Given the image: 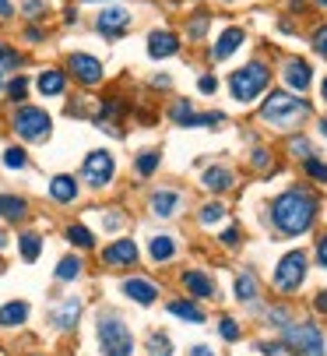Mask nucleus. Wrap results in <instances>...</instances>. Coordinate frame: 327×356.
<instances>
[{
	"label": "nucleus",
	"mask_w": 327,
	"mask_h": 356,
	"mask_svg": "<svg viewBox=\"0 0 327 356\" xmlns=\"http://www.w3.org/2000/svg\"><path fill=\"white\" fill-rule=\"evenodd\" d=\"M320 216V197L310 187H285L271 197V226L282 236H303Z\"/></svg>",
	"instance_id": "nucleus-1"
},
{
	"label": "nucleus",
	"mask_w": 327,
	"mask_h": 356,
	"mask_svg": "<svg viewBox=\"0 0 327 356\" xmlns=\"http://www.w3.org/2000/svg\"><path fill=\"white\" fill-rule=\"evenodd\" d=\"M310 113H313V106L306 99L296 92H285V88H275L260 103V124L275 127V131H296L299 124L310 120Z\"/></svg>",
	"instance_id": "nucleus-2"
},
{
	"label": "nucleus",
	"mask_w": 327,
	"mask_h": 356,
	"mask_svg": "<svg viewBox=\"0 0 327 356\" xmlns=\"http://www.w3.org/2000/svg\"><path fill=\"white\" fill-rule=\"evenodd\" d=\"M267 85H271V67H267L260 57L250 60V64H243V67H236V71L229 74V95L236 99L240 106L257 103V99L267 92Z\"/></svg>",
	"instance_id": "nucleus-3"
},
{
	"label": "nucleus",
	"mask_w": 327,
	"mask_h": 356,
	"mask_svg": "<svg viewBox=\"0 0 327 356\" xmlns=\"http://www.w3.org/2000/svg\"><path fill=\"white\" fill-rule=\"evenodd\" d=\"M8 124H11L15 138L25 141V145H39V141H46V138L53 134V117H49L42 106H35V103L15 106L11 117H8Z\"/></svg>",
	"instance_id": "nucleus-4"
},
{
	"label": "nucleus",
	"mask_w": 327,
	"mask_h": 356,
	"mask_svg": "<svg viewBox=\"0 0 327 356\" xmlns=\"http://www.w3.org/2000/svg\"><path fill=\"white\" fill-rule=\"evenodd\" d=\"M95 335H99L102 356H134V335H131V328H127L124 318H117V314H99Z\"/></svg>",
	"instance_id": "nucleus-5"
},
{
	"label": "nucleus",
	"mask_w": 327,
	"mask_h": 356,
	"mask_svg": "<svg viewBox=\"0 0 327 356\" xmlns=\"http://www.w3.org/2000/svg\"><path fill=\"white\" fill-rule=\"evenodd\" d=\"M78 180H85V187H92V191L113 187V180H117V156L109 148H92L85 156V163H81V177Z\"/></svg>",
	"instance_id": "nucleus-6"
},
{
	"label": "nucleus",
	"mask_w": 327,
	"mask_h": 356,
	"mask_svg": "<svg viewBox=\"0 0 327 356\" xmlns=\"http://www.w3.org/2000/svg\"><path fill=\"white\" fill-rule=\"evenodd\" d=\"M285 346H289L296 356H327V349H324V332H320V325H313V321L285 325Z\"/></svg>",
	"instance_id": "nucleus-7"
},
{
	"label": "nucleus",
	"mask_w": 327,
	"mask_h": 356,
	"mask_svg": "<svg viewBox=\"0 0 327 356\" xmlns=\"http://www.w3.org/2000/svg\"><path fill=\"white\" fill-rule=\"evenodd\" d=\"M64 71H67V78L78 81L81 88H99V85L106 81V67H102V60L92 57V54H85V49H74V54H67Z\"/></svg>",
	"instance_id": "nucleus-8"
},
{
	"label": "nucleus",
	"mask_w": 327,
	"mask_h": 356,
	"mask_svg": "<svg viewBox=\"0 0 327 356\" xmlns=\"http://www.w3.org/2000/svg\"><path fill=\"white\" fill-rule=\"evenodd\" d=\"M95 32L102 35V39H109V42H117V39H124L127 32H131V25H134V11L127 8V4H106L102 11H95Z\"/></svg>",
	"instance_id": "nucleus-9"
},
{
	"label": "nucleus",
	"mask_w": 327,
	"mask_h": 356,
	"mask_svg": "<svg viewBox=\"0 0 327 356\" xmlns=\"http://www.w3.org/2000/svg\"><path fill=\"white\" fill-rule=\"evenodd\" d=\"M306 272H310L306 250H289L285 258L278 261V268H275V289L278 293H296L306 282Z\"/></svg>",
	"instance_id": "nucleus-10"
},
{
	"label": "nucleus",
	"mask_w": 327,
	"mask_h": 356,
	"mask_svg": "<svg viewBox=\"0 0 327 356\" xmlns=\"http://www.w3.org/2000/svg\"><path fill=\"white\" fill-rule=\"evenodd\" d=\"M169 120L176 127H218L226 120V113H197L190 99H173L169 103Z\"/></svg>",
	"instance_id": "nucleus-11"
},
{
	"label": "nucleus",
	"mask_w": 327,
	"mask_h": 356,
	"mask_svg": "<svg viewBox=\"0 0 327 356\" xmlns=\"http://www.w3.org/2000/svg\"><path fill=\"white\" fill-rule=\"evenodd\" d=\"M141 261V250L131 236H117L113 243L102 247V265L113 268V272H124V268H134Z\"/></svg>",
	"instance_id": "nucleus-12"
},
{
	"label": "nucleus",
	"mask_w": 327,
	"mask_h": 356,
	"mask_svg": "<svg viewBox=\"0 0 327 356\" xmlns=\"http://www.w3.org/2000/svg\"><path fill=\"white\" fill-rule=\"evenodd\" d=\"M183 205H187V194L180 187H155L148 194V212L155 219H176Z\"/></svg>",
	"instance_id": "nucleus-13"
},
{
	"label": "nucleus",
	"mask_w": 327,
	"mask_h": 356,
	"mask_svg": "<svg viewBox=\"0 0 327 356\" xmlns=\"http://www.w3.org/2000/svg\"><path fill=\"white\" fill-rule=\"evenodd\" d=\"M180 46H183V39H180L173 29H151V32H148V42H144V49H148L151 60H169V57H176Z\"/></svg>",
	"instance_id": "nucleus-14"
},
{
	"label": "nucleus",
	"mask_w": 327,
	"mask_h": 356,
	"mask_svg": "<svg viewBox=\"0 0 327 356\" xmlns=\"http://www.w3.org/2000/svg\"><path fill=\"white\" fill-rule=\"evenodd\" d=\"M46 194H49L53 205H74V201L81 197V180L74 173H57V177H49Z\"/></svg>",
	"instance_id": "nucleus-15"
},
{
	"label": "nucleus",
	"mask_w": 327,
	"mask_h": 356,
	"mask_svg": "<svg viewBox=\"0 0 327 356\" xmlns=\"http://www.w3.org/2000/svg\"><path fill=\"white\" fill-rule=\"evenodd\" d=\"M282 81L289 85L285 92H299V95H306V88L313 85V67H310V60H303V57H289V60L282 64Z\"/></svg>",
	"instance_id": "nucleus-16"
},
{
	"label": "nucleus",
	"mask_w": 327,
	"mask_h": 356,
	"mask_svg": "<svg viewBox=\"0 0 327 356\" xmlns=\"http://www.w3.org/2000/svg\"><path fill=\"white\" fill-rule=\"evenodd\" d=\"M35 92L39 95H46V99H64L67 95V85H71V78H67V71L64 67H42L39 74H35Z\"/></svg>",
	"instance_id": "nucleus-17"
},
{
	"label": "nucleus",
	"mask_w": 327,
	"mask_h": 356,
	"mask_svg": "<svg viewBox=\"0 0 327 356\" xmlns=\"http://www.w3.org/2000/svg\"><path fill=\"white\" fill-rule=\"evenodd\" d=\"M120 293H124L127 300L141 303V307H151V303L158 300V286H155L151 279H144V275H131V279H124V282H120Z\"/></svg>",
	"instance_id": "nucleus-18"
},
{
	"label": "nucleus",
	"mask_w": 327,
	"mask_h": 356,
	"mask_svg": "<svg viewBox=\"0 0 327 356\" xmlns=\"http://www.w3.org/2000/svg\"><path fill=\"white\" fill-rule=\"evenodd\" d=\"M243 42H246V32H243L240 25H229L222 35L215 39V46H211V54H208V57H211V60H229Z\"/></svg>",
	"instance_id": "nucleus-19"
},
{
	"label": "nucleus",
	"mask_w": 327,
	"mask_h": 356,
	"mask_svg": "<svg viewBox=\"0 0 327 356\" xmlns=\"http://www.w3.org/2000/svg\"><path fill=\"white\" fill-rule=\"evenodd\" d=\"M32 216V205L25 194H0V222H25Z\"/></svg>",
	"instance_id": "nucleus-20"
},
{
	"label": "nucleus",
	"mask_w": 327,
	"mask_h": 356,
	"mask_svg": "<svg viewBox=\"0 0 327 356\" xmlns=\"http://www.w3.org/2000/svg\"><path fill=\"white\" fill-rule=\"evenodd\" d=\"M201 187L211 191V194H226V191L236 187V173L229 166H208L204 177H201Z\"/></svg>",
	"instance_id": "nucleus-21"
},
{
	"label": "nucleus",
	"mask_w": 327,
	"mask_h": 356,
	"mask_svg": "<svg viewBox=\"0 0 327 356\" xmlns=\"http://www.w3.org/2000/svg\"><path fill=\"white\" fill-rule=\"evenodd\" d=\"M78 318H81V300H74V296H67L64 303H57V311L49 314L53 328H60V332H71L78 325Z\"/></svg>",
	"instance_id": "nucleus-22"
},
{
	"label": "nucleus",
	"mask_w": 327,
	"mask_h": 356,
	"mask_svg": "<svg viewBox=\"0 0 327 356\" xmlns=\"http://www.w3.org/2000/svg\"><path fill=\"white\" fill-rule=\"evenodd\" d=\"M180 282H183V289L190 293V296H197V300H211L218 289H215V279H208L204 272H197V268H190V272H183L180 275Z\"/></svg>",
	"instance_id": "nucleus-23"
},
{
	"label": "nucleus",
	"mask_w": 327,
	"mask_h": 356,
	"mask_svg": "<svg viewBox=\"0 0 327 356\" xmlns=\"http://www.w3.org/2000/svg\"><path fill=\"white\" fill-rule=\"evenodd\" d=\"M148 258H151L155 265L173 261V258H176V240H173L169 233H155V236L148 240Z\"/></svg>",
	"instance_id": "nucleus-24"
},
{
	"label": "nucleus",
	"mask_w": 327,
	"mask_h": 356,
	"mask_svg": "<svg viewBox=\"0 0 327 356\" xmlns=\"http://www.w3.org/2000/svg\"><path fill=\"white\" fill-rule=\"evenodd\" d=\"M28 88H32V78L28 74H11L8 81H4V99L11 106H22V103H28Z\"/></svg>",
	"instance_id": "nucleus-25"
},
{
	"label": "nucleus",
	"mask_w": 327,
	"mask_h": 356,
	"mask_svg": "<svg viewBox=\"0 0 327 356\" xmlns=\"http://www.w3.org/2000/svg\"><path fill=\"white\" fill-rule=\"evenodd\" d=\"M158 166H162V152H158V148H144V152H137V156H134V173H137V180H151V177L158 173Z\"/></svg>",
	"instance_id": "nucleus-26"
},
{
	"label": "nucleus",
	"mask_w": 327,
	"mask_h": 356,
	"mask_svg": "<svg viewBox=\"0 0 327 356\" xmlns=\"http://www.w3.org/2000/svg\"><path fill=\"white\" fill-rule=\"evenodd\" d=\"M18 250H22V261H25V265H35L39 254H42V233L22 229V233H18Z\"/></svg>",
	"instance_id": "nucleus-27"
},
{
	"label": "nucleus",
	"mask_w": 327,
	"mask_h": 356,
	"mask_svg": "<svg viewBox=\"0 0 327 356\" xmlns=\"http://www.w3.org/2000/svg\"><path fill=\"white\" fill-rule=\"evenodd\" d=\"M64 240L71 243V247H78V250H95V233L85 226V222H67L64 226Z\"/></svg>",
	"instance_id": "nucleus-28"
},
{
	"label": "nucleus",
	"mask_w": 327,
	"mask_h": 356,
	"mask_svg": "<svg viewBox=\"0 0 327 356\" xmlns=\"http://www.w3.org/2000/svg\"><path fill=\"white\" fill-rule=\"evenodd\" d=\"M28 321V303L25 300H11L0 307V328H22Z\"/></svg>",
	"instance_id": "nucleus-29"
},
{
	"label": "nucleus",
	"mask_w": 327,
	"mask_h": 356,
	"mask_svg": "<svg viewBox=\"0 0 327 356\" xmlns=\"http://www.w3.org/2000/svg\"><path fill=\"white\" fill-rule=\"evenodd\" d=\"M169 314H173V318H183V321H190V325H204V321H208L204 311L197 307L194 300H169Z\"/></svg>",
	"instance_id": "nucleus-30"
},
{
	"label": "nucleus",
	"mask_w": 327,
	"mask_h": 356,
	"mask_svg": "<svg viewBox=\"0 0 327 356\" xmlns=\"http://www.w3.org/2000/svg\"><path fill=\"white\" fill-rule=\"evenodd\" d=\"M25 67V54H22V49L18 46H11L8 39H0V71H22Z\"/></svg>",
	"instance_id": "nucleus-31"
},
{
	"label": "nucleus",
	"mask_w": 327,
	"mask_h": 356,
	"mask_svg": "<svg viewBox=\"0 0 327 356\" xmlns=\"http://www.w3.org/2000/svg\"><path fill=\"white\" fill-rule=\"evenodd\" d=\"M81 272H85V261L78 258V254H67V258L57 261V272L53 275H57V282H74Z\"/></svg>",
	"instance_id": "nucleus-32"
},
{
	"label": "nucleus",
	"mask_w": 327,
	"mask_h": 356,
	"mask_svg": "<svg viewBox=\"0 0 327 356\" xmlns=\"http://www.w3.org/2000/svg\"><path fill=\"white\" fill-rule=\"evenodd\" d=\"M0 163H4V170H28L25 145H8L4 152H0Z\"/></svg>",
	"instance_id": "nucleus-33"
},
{
	"label": "nucleus",
	"mask_w": 327,
	"mask_h": 356,
	"mask_svg": "<svg viewBox=\"0 0 327 356\" xmlns=\"http://www.w3.org/2000/svg\"><path fill=\"white\" fill-rule=\"evenodd\" d=\"M208 25H211V15L208 11H197L187 22V42H204L208 39Z\"/></svg>",
	"instance_id": "nucleus-34"
},
{
	"label": "nucleus",
	"mask_w": 327,
	"mask_h": 356,
	"mask_svg": "<svg viewBox=\"0 0 327 356\" xmlns=\"http://www.w3.org/2000/svg\"><path fill=\"white\" fill-rule=\"evenodd\" d=\"M226 219V205H222V201H208V205H201V212H197V222L201 226H218V222H222Z\"/></svg>",
	"instance_id": "nucleus-35"
},
{
	"label": "nucleus",
	"mask_w": 327,
	"mask_h": 356,
	"mask_svg": "<svg viewBox=\"0 0 327 356\" xmlns=\"http://www.w3.org/2000/svg\"><path fill=\"white\" fill-rule=\"evenodd\" d=\"M236 300L240 303H253L257 300V279H253V272H246V275L236 279Z\"/></svg>",
	"instance_id": "nucleus-36"
},
{
	"label": "nucleus",
	"mask_w": 327,
	"mask_h": 356,
	"mask_svg": "<svg viewBox=\"0 0 327 356\" xmlns=\"http://www.w3.org/2000/svg\"><path fill=\"white\" fill-rule=\"evenodd\" d=\"M303 173L313 180V184H320V187H327V163L324 159H317V156H310L306 163H303Z\"/></svg>",
	"instance_id": "nucleus-37"
},
{
	"label": "nucleus",
	"mask_w": 327,
	"mask_h": 356,
	"mask_svg": "<svg viewBox=\"0 0 327 356\" xmlns=\"http://www.w3.org/2000/svg\"><path fill=\"white\" fill-rule=\"evenodd\" d=\"M289 156L306 163V159L313 156V145H310V138H303V134H292V138H289Z\"/></svg>",
	"instance_id": "nucleus-38"
},
{
	"label": "nucleus",
	"mask_w": 327,
	"mask_h": 356,
	"mask_svg": "<svg viewBox=\"0 0 327 356\" xmlns=\"http://www.w3.org/2000/svg\"><path fill=\"white\" fill-rule=\"evenodd\" d=\"M99 219H102V229H106V233H117V229H124V222H127V216H124L120 209H102Z\"/></svg>",
	"instance_id": "nucleus-39"
},
{
	"label": "nucleus",
	"mask_w": 327,
	"mask_h": 356,
	"mask_svg": "<svg viewBox=\"0 0 327 356\" xmlns=\"http://www.w3.org/2000/svg\"><path fill=\"white\" fill-rule=\"evenodd\" d=\"M22 15H25V22H46V15H49V8H46V0H25L22 4Z\"/></svg>",
	"instance_id": "nucleus-40"
},
{
	"label": "nucleus",
	"mask_w": 327,
	"mask_h": 356,
	"mask_svg": "<svg viewBox=\"0 0 327 356\" xmlns=\"http://www.w3.org/2000/svg\"><path fill=\"white\" fill-rule=\"evenodd\" d=\"M148 353H151V356H173V342H169V335L151 332V335H148Z\"/></svg>",
	"instance_id": "nucleus-41"
},
{
	"label": "nucleus",
	"mask_w": 327,
	"mask_h": 356,
	"mask_svg": "<svg viewBox=\"0 0 327 356\" xmlns=\"http://www.w3.org/2000/svg\"><path fill=\"white\" fill-rule=\"evenodd\" d=\"M250 166L253 170H275V156H271L267 148H253L250 152Z\"/></svg>",
	"instance_id": "nucleus-42"
},
{
	"label": "nucleus",
	"mask_w": 327,
	"mask_h": 356,
	"mask_svg": "<svg viewBox=\"0 0 327 356\" xmlns=\"http://www.w3.org/2000/svg\"><path fill=\"white\" fill-rule=\"evenodd\" d=\"M313 49H317V57H324L327 60V22H320L317 29H313Z\"/></svg>",
	"instance_id": "nucleus-43"
},
{
	"label": "nucleus",
	"mask_w": 327,
	"mask_h": 356,
	"mask_svg": "<svg viewBox=\"0 0 327 356\" xmlns=\"http://www.w3.org/2000/svg\"><path fill=\"white\" fill-rule=\"evenodd\" d=\"M22 35H25V42H28V46H42V42H46V29H42L39 22H28Z\"/></svg>",
	"instance_id": "nucleus-44"
},
{
	"label": "nucleus",
	"mask_w": 327,
	"mask_h": 356,
	"mask_svg": "<svg viewBox=\"0 0 327 356\" xmlns=\"http://www.w3.org/2000/svg\"><path fill=\"white\" fill-rule=\"evenodd\" d=\"M218 332H222V339H226V342H236V339L243 335V332H240V325H236L233 318H222V325H218Z\"/></svg>",
	"instance_id": "nucleus-45"
},
{
	"label": "nucleus",
	"mask_w": 327,
	"mask_h": 356,
	"mask_svg": "<svg viewBox=\"0 0 327 356\" xmlns=\"http://www.w3.org/2000/svg\"><path fill=\"white\" fill-rule=\"evenodd\" d=\"M197 88H201L204 95H211V92H218V78H215V74H201V81H197Z\"/></svg>",
	"instance_id": "nucleus-46"
},
{
	"label": "nucleus",
	"mask_w": 327,
	"mask_h": 356,
	"mask_svg": "<svg viewBox=\"0 0 327 356\" xmlns=\"http://www.w3.org/2000/svg\"><path fill=\"white\" fill-rule=\"evenodd\" d=\"M313 311H317V314H324V318H327V289H320V293H317V296H313Z\"/></svg>",
	"instance_id": "nucleus-47"
},
{
	"label": "nucleus",
	"mask_w": 327,
	"mask_h": 356,
	"mask_svg": "<svg viewBox=\"0 0 327 356\" xmlns=\"http://www.w3.org/2000/svg\"><path fill=\"white\" fill-rule=\"evenodd\" d=\"M218 240H222L226 247H236V243H240V229H236V226H229V229H226L222 236H218Z\"/></svg>",
	"instance_id": "nucleus-48"
},
{
	"label": "nucleus",
	"mask_w": 327,
	"mask_h": 356,
	"mask_svg": "<svg viewBox=\"0 0 327 356\" xmlns=\"http://www.w3.org/2000/svg\"><path fill=\"white\" fill-rule=\"evenodd\" d=\"M317 261H320V268H327V236L317 240Z\"/></svg>",
	"instance_id": "nucleus-49"
},
{
	"label": "nucleus",
	"mask_w": 327,
	"mask_h": 356,
	"mask_svg": "<svg viewBox=\"0 0 327 356\" xmlns=\"http://www.w3.org/2000/svg\"><path fill=\"white\" fill-rule=\"evenodd\" d=\"M257 353H264V356H278V353H282V346H278V342H260V346H257Z\"/></svg>",
	"instance_id": "nucleus-50"
},
{
	"label": "nucleus",
	"mask_w": 327,
	"mask_h": 356,
	"mask_svg": "<svg viewBox=\"0 0 327 356\" xmlns=\"http://www.w3.org/2000/svg\"><path fill=\"white\" fill-rule=\"evenodd\" d=\"M0 18H15V4H11V0H0Z\"/></svg>",
	"instance_id": "nucleus-51"
},
{
	"label": "nucleus",
	"mask_w": 327,
	"mask_h": 356,
	"mask_svg": "<svg viewBox=\"0 0 327 356\" xmlns=\"http://www.w3.org/2000/svg\"><path fill=\"white\" fill-rule=\"evenodd\" d=\"M151 85H155V88H169V78H166V74H155Z\"/></svg>",
	"instance_id": "nucleus-52"
},
{
	"label": "nucleus",
	"mask_w": 327,
	"mask_h": 356,
	"mask_svg": "<svg viewBox=\"0 0 327 356\" xmlns=\"http://www.w3.org/2000/svg\"><path fill=\"white\" fill-rule=\"evenodd\" d=\"M8 243H11V236H8V229H4V226H0V254L8 250Z\"/></svg>",
	"instance_id": "nucleus-53"
},
{
	"label": "nucleus",
	"mask_w": 327,
	"mask_h": 356,
	"mask_svg": "<svg viewBox=\"0 0 327 356\" xmlns=\"http://www.w3.org/2000/svg\"><path fill=\"white\" fill-rule=\"evenodd\" d=\"M190 356H215V353H211L208 346H194V349H190Z\"/></svg>",
	"instance_id": "nucleus-54"
},
{
	"label": "nucleus",
	"mask_w": 327,
	"mask_h": 356,
	"mask_svg": "<svg viewBox=\"0 0 327 356\" xmlns=\"http://www.w3.org/2000/svg\"><path fill=\"white\" fill-rule=\"evenodd\" d=\"M64 22H67V25H74V22H78V11H74V8H67V11H64Z\"/></svg>",
	"instance_id": "nucleus-55"
},
{
	"label": "nucleus",
	"mask_w": 327,
	"mask_h": 356,
	"mask_svg": "<svg viewBox=\"0 0 327 356\" xmlns=\"http://www.w3.org/2000/svg\"><path fill=\"white\" fill-rule=\"evenodd\" d=\"M289 8H292V11H296V15H299V11H303V8H306V0H289Z\"/></svg>",
	"instance_id": "nucleus-56"
},
{
	"label": "nucleus",
	"mask_w": 327,
	"mask_h": 356,
	"mask_svg": "<svg viewBox=\"0 0 327 356\" xmlns=\"http://www.w3.org/2000/svg\"><path fill=\"white\" fill-rule=\"evenodd\" d=\"M320 99H324V103H327V78L320 81Z\"/></svg>",
	"instance_id": "nucleus-57"
},
{
	"label": "nucleus",
	"mask_w": 327,
	"mask_h": 356,
	"mask_svg": "<svg viewBox=\"0 0 327 356\" xmlns=\"http://www.w3.org/2000/svg\"><path fill=\"white\" fill-rule=\"evenodd\" d=\"M313 4H317V11H327V0H313Z\"/></svg>",
	"instance_id": "nucleus-58"
},
{
	"label": "nucleus",
	"mask_w": 327,
	"mask_h": 356,
	"mask_svg": "<svg viewBox=\"0 0 327 356\" xmlns=\"http://www.w3.org/2000/svg\"><path fill=\"white\" fill-rule=\"evenodd\" d=\"M320 134H324V138H327V117H324V120H320Z\"/></svg>",
	"instance_id": "nucleus-59"
},
{
	"label": "nucleus",
	"mask_w": 327,
	"mask_h": 356,
	"mask_svg": "<svg viewBox=\"0 0 327 356\" xmlns=\"http://www.w3.org/2000/svg\"><path fill=\"white\" fill-rule=\"evenodd\" d=\"M81 4H92V0H81ZM106 4H124V0H106Z\"/></svg>",
	"instance_id": "nucleus-60"
},
{
	"label": "nucleus",
	"mask_w": 327,
	"mask_h": 356,
	"mask_svg": "<svg viewBox=\"0 0 327 356\" xmlns=\"http://www.w3.org/2000/svg\"><path fill=\"white\" fill-rule=\"evenodd\" d=\"M0 95H4V71H0Z\"/></svg>",
	"instance_id": "nucleus-61"
}]
</instances>
